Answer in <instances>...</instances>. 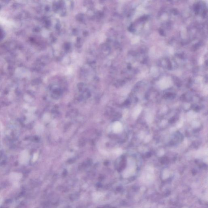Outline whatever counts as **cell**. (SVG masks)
Here are the masks:
<instances>
[{"mask_svg":"<svg viewBox=\"0 0 208 208\" xmlns=\"http://www.w3.org/2000/svg\"><path fill=\"white\" fill-rule=\"evenodd\" d=\"M121 125L119 122H116L113 125V129L115 132H119L121 130Z\"/></svg>","mask_w":208,"mask_h":208,"instance_id":"obj_1","label":"cell"},{"mask_svg":"<svg viewBox=\"0 0 208 208\" xmlns=\"http://www.w3.org/2000/svg\"><path fill=\"white\" fill-rule=\"evenodd\" d=\"M50 118V116L49 115L47 114V115H46V117H45V119H46V120H49Z\"/></svg>","mask_w":208,"mask_h":208,"instance_id":"obj_2","label":"cell"}]
</instances>
